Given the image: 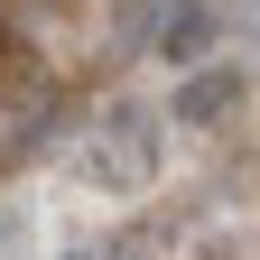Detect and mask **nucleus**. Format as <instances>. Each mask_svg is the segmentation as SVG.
<instances>
[{"instance_id": "nucleus-2", "label": "nucleus", "mask_w": 260, "mask_h": 260, "mask_svg": "<svg viewBox=\"0 0 260 260\" xmlns=\"http://www.w3.org/2000/svg\"><path fill=\"white\" fill-rule=\"evenodd\" d=\"M242 103H251V75H242V65H205V75H186V84H177L168 121H186V130H214L223 112H242Z\"/></svg>"}, {"instance_id": "nucleus-1", "label": "nucleus", "mask_w": 260, "mask_h": 260, "mask_svg": "<svg viewBox=\"0 0 260 260\" xmlns=\"http://www.w3.org/2000/svg\"><path fill=\"white\" fill-rule=\"evenodd\" d=\"M158 168H168V130L140 103H112L103 121H84V140H75V177L93 195H149Z\"/></svg>"}, {"instance_id": "nucleus-4", "label": "nucleus", "mask_w": 260, "mask_h": 260, "mask_svg": "<svg viewBox=\"0 0 260 260\" xmlns=\"http://www.w3.org/2000/svg\"><path fill=\"white\" fill-rule=\"evenodd\" d=\"M56 260H93V251H56Z\"/></svg>"}, {"instance_id": "nucleus-3", "label": "nucleus", "mask_w": 260, "mask_h": 260, "mask_svg": "<svg viewBox=\"0 0 260 260\" xmlns=\"http://www.w3.org/2000/svg\"><path fill=\"white\" fill-rule=\"evenodd\" d=\"M28 251H38V214L10 195V205H0V260H28Z\"/></svg>"}]
</instances>
